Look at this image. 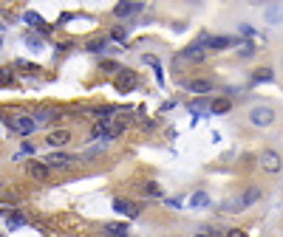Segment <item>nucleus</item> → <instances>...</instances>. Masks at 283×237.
Returning a JSON list of instances; mask_svg holds the SVG:
<instances>
[{"instance_id": "1", "label": "nucleus", "mask_w": 283, "mask_h": 237, "mask_svg": "<svg viewBox=\"0 0 283 237\" xmlns=\"http://www.w3.org/2000/svg\"><path fill=\"white\" fill-rule=\"evenodd\" d=\"M275 107H269V105H255L252 110H249V124L252 127H269V124H275Z\"/></svg>"}, {"instance_id": "2", "label": "nucleus", "mask_w": 283, "mask_h": 237, "mask_svg": "<svg viewBox=\"0 0 283 237\" xmlns=\"http://www.w3.org/2000/svg\"><path fill=\"white\" fill-rule=\"evenodd\" d=\"M260 167L266 169L269 175H278V172H283V156L278 153V150H263L260 153Z\"/></svg>"}, {"instance_id": "3", "label": "nucleus", "mask_w": 283, "mask_h": 237, "mask_svg": "<svg viewBox=\"0 0 283 237\" xmlns=\"http://www.w3.org/2000/svg\"><path fill=\"white\" fill-rule=\"evenodd\" d=\"M11 130L20 135H31L37 130V122H34V116H29V113H17V116H11Z\"/></svg>"}, {"instance_id": "4", "label": "nucleus", "mask_w": 283, "mask_h": 237, "mask_svg": "<svg viewBox=\"0 0 283 237\" xmlns=\"http://www.w3.org/2000/svg\"><path fill=\"white\" fill-rule=\"evenodd\" d=\"M113 209L119 214H127V217H139V214H142V203L125 201V198H113Z\"/></svg>"}, {"instance_id": "5", "label": "nucleus", "mask_w": 283, "mask_h": 237, "mask_svg": "<svg viewBox=\"0 0 283 237\" xmlns=\"http://www.w3.org/2000/svg\"><path fill=\"white\" fill-rule=\"evenodd\" d=\"M71 161H77V158H74V156H63V153H54V156L45 158L43 164L48 169H68V167H71Z\"/></svg>"}, {"instance_id": "6", "label": "nucleus", "mask_w": 283, "mask_h": 237, "mask_svg": "<svg viewBox=\"0 0 283 237\" xmlns=\"http://www.w3.org/2000/svg\"><path fill=\"white\" fill-rule=\"evenodd\" d=\"M198 43H201L207 51H224V48L232 45V40H229V37H201Z\"/></svg>"}, {"instance_id": "7", "label": "nucleus", "mask_w": 283, "mask_h": 237, "mask_svg": "<svg viewBox=\"0 0 283 237\" xmlns=\"http://www.w3.org/2000/svg\"><path fill=\"white\" fill-rule=\"evenodd\" d=\"M116 88H119V90H133L136 88V74H133V71L122 68V71H119V77H116Z\"/></svg>"}, {"instance_id": "8", "label": "nucleus", "mask_w": 283, "mask_h": 237, "mask_svg": "<svg viewBox=\"0 0 283 237\" xmlns=\"http://www.w3.org/2000/svg\"><path fill=\"white\" fill-rule=\"evenodd\" d=\"M45 141H48V147H65L71 141V130H65V127L63 130H51Z\"/></svg>"}, {"instance_id": "9", "label": "nucleus", "mask_w": 283, "mask_h": 237, "mask_svg": "<svg viewBox=\"0 0 283 237\" xmlns=\"http://www.w3.org/2000/svg\"><path fill=\"white\" fill-rule=\"evenodd\" d=\"M184 59H192V62H201L204 56H207V48H204L201 43H192V45H187V48H184Z\"/></svg>"}, {"instance_id": "10", "label": "nucleus", "mask_w": 283, "mask_h": 237, "mask_svg": "<svg viewBox=\"0 0 283 237\" xmlns=\"http://www.w3.org/2000/svg\"><path fill=\"white\" fill-rule=\"evenodd\" d=\"M145 9V3H119L116 9H113V14L116 17H133L136 11H142Z\"/></svg>"}, {"instance_id": "11", "label": "nucleus", "mask_w": 283, "mask_h": 237, "mask_svg": "<svg viewBox=\"0 0 283 237\" xmlns=\"http://www.w3.org/2000/svg\"><path fill=\"white\" fill-rule=\"evenodd\" d=\"M260 198H263V189H260V186H249V189L241 195V206L247 209V206H252V203H258Z\"/></svg>"}, {"instance_id": "12", "label": "nucleus", "mask_w": 283, "mask_h": 237, "mask_svg": "<svg viewBox=\"0 0 283 237\" xmlns=\"http://www.w3.org/2000/svg\"><path fill=\"white\" fill-rule=\"evenodd\" d=\"M215 85L210 82V79H192L190 82V93H198V96H204V93H210Z\"/></svg>"}, {"instance_id": "13", "label": "nucleus", "mask_w": 283, "mask_h": 237, "mask_svg": "<svg viewBox=\"0 0 283 237\" xmlns=\"http://www.w3.org/2000/svg\"><path fill=\"white\" fill-rule=\"evenodd\" d=\"M105 237H127V223H105Z\"/></svg>"}, {"instance_id": "14", "label": "nucleus", "mask_w": 283, "mask_h": 237, "mask_svg": "<svg viewBox=\"0 0 283 237\" xmlns=\"http://www.w3.org/2000/svg\"><path fill=\"white\" fill-rule=\"evenodd\" d=\"M190 206H192V209H207V206H210V195H207L204 189L192 192V195H190Z\"/></svg>"}, {"instance_id": "15", "label": "nucleus", "mask_w": 283, "mask_h": 237, "mask_svg": "<svg viewBox=\"0 0 283 237\" xmlns=\"http://www.w3.org/2000/svg\"><path fill=\"white\" fill-rule=\"evenodd\" d=\"M48 172H51V169L45 167L43 161H31V164H29V175H31V178H37V181L48 178Z\"/></svg>"}, {"instance_id": "16", "label": "nucleus", "mask_w": 283, "mask_h": 237, "mask_svg": "<svg viewBox=\"0 0 283 237\" xmlns=\"http://www.w3.org/2000/svg\"><path fill=\"white\" fill-rule=\"evenodd\" d=\"M34 116H37V119H34V122H37V127H40V124H51L54 119H60V113L51 110V107H43V110H37Z\"/></svg>"}, {"instance_id": "17", "label": "nucleus", "mask_w": 283, "mask_h": 237, "mask_svg": "<svg viewBox=\"0 0 283 237\" xmlns=\"http://www.w3.org/2000/svg\"><path fill=\"white\" fill-rule=\"evenodd\" d=\"M29 223V217L23 212H11L9 217H6V226H9V232H14V229H23V226Z\"/></svg>"}, {"instance_id": "18", "label": "nucleus", "mask_w": 283, "mask_h": 237, "mask_svg": "<svg viewBox=\"0 0 283 237\" xmlns=\"http://www.w3.org/2000/svg\"><path fill=\"white\" fill-rule=\"evenodd\" d=\"M142 195H147V198H161L164 192H161V186H158L156 181H147V184H142Z\"/></svg>"}, {"instance_id": "19", "label": "nucleus", "mask_w": 283, "mask_h": 237, "mask_svg": "<svg viewBox=\"0 0 283 237\" xmlns=\"http://www.w3.org/2000/svg\"><path fill=\"white\" fill-rule=\"evenodd\" d=\"M252 82H275V74H272V68H258L255 74H252Z\"/></svg>"}, {"instance_id": "20", "label": "nucleus", "mask_w": 283, "mask_h": 237, "mask_svg": "<svg viewBox=\"0 0 283 237\" xmlns=\"http://www.w3.org/2000/svg\"><path fill=\"white\" fill-rule=\"evenodd\" d=\"M266 20L269 23H281L283 20V3H275V6L266 9Z\"/></svg>"}, {"instance_id": "21", "label": "nucleus", "mask_w": 283, "mask_h": 237, "mask_svg": "<svg viewBox=\"0 0 283 237\" xmlns=\"http://www.w3.org/2000/svg\"><path fill=\"white\" fill-rule=\"evenodd\" d=\"M105 48H108V40H105V37H96V40H91L88 43L91 54H105Z\"/></svg>"}, {"instance_id": "22", "label": "nucleus", "mask_w": 283, "mask_h": 237, "mask_svg": "<svg viewBox=\"0 0 283 237\" xmlns=\"http://www.w3.org/2000/svg\"><path fill=\"white\" fill-rule=\"evenodd\" d=\"M229 107H232V102L229 99H215L213 105H210V113H226Z\"/></svg>"}, {"instance_id": "23", "label": "nucleus", "mask_w": 283, "mask_h": 237, "mask_svg": "<svg viewBox=\"0 0 283 237\" xmlns=\"http://www.w3.org/2000/svg\"><path fill=\"white\" fill-rule=\"evenodd\" d=\"M26 45H29V48H31V51H43V40H40V37H37V34H26Z\"/></svg>"}, {"instance_id": "24", "label": "nucleus", "mask_w": 283, "mask_h": 237, "mask_svg": "<svg viewBox=\"0 0 283 237\" xmlns=\"http://www.w3.org/2000/svg\"><path fill=\"white\" fill-rule=\"evenodd\" d=\"M221 209H224V212H241L244 206H241V198H229V201H224Z\"/></svg>"}, {"instance_id": "25", "label": "nucleus", "mask_w": 283, "mask_h": 237, "mask_svg": "<svg viewBox=\"0 0 283 237\" xmlns=\"http://www.w3.org/2000/svg\"><path fill=\"white\" fill-rule=\"evenodd\" d=\"M26 23L37 26V31H40V28L45 26V23H43V17H40V14H34V11H26Z\"/></svg>"}, {"instance_id": "26", "label": "nucleus", "mask_w": 283, "mask_h": 237, "mask_svg": "<svg viewBox=\"0 0 283 237\" xmlns=\"http://www.w3.org/2000/svg\"><path fill=\"white\" fill-rule=\"evenodd\" d=\"M238 54L244 56V59H249V56H255V45H252V43H244L241 48H238Z\"/></svg>"}, {"instance_id": "27", "label": "nucleus", "mask_w": 283, "mask_h": 237, "mask_svg": "<svg viewBox=\"0 0 283 237\" xmlns=\"http://www.w3.org/2000/svg\"><path fill=\"white\" fill-rule=\"evenodd\" d=\"M11 82H14V74L9 68H0V85H11Z\"/></svg>"}, {"instance_id": "28", "label": "nucleus", "mask_w": 283, "mask_h": 237, "mask_svg": "<svg viewBox=\"0 0 283 237\" xmlns=\"http://www.w3.org/2000/svg\"><path fill=\"white\" fill-rule=\"evenodd\" d=\"M102 68H105L108 74H119V71H122V68H119V62H113V59H105V62H102Z\"/></svg>"}, {"instance_id": "29", "label": "nucleus", "mask_w": 283, "mask_h": 237, "mask_svg": "<svg viewBox=\"0 0 283 237\" xmlns=\"http://www.w3.org/2000/svg\"><path fill=\"white\" fill-rule=\"evenodd\" d=\"M111 37L116 40V43H125V40H127V28H113Z\"/></svg>"}, {"instance_id": "30", "label": "nucleus", "mask_w": 283, "mask_h": 237, "mask_svg": "<svg viewBox=\"0 0 283 237\" xmlns=\"http://www.w3.org/2000/svg\"><path fill=\"white\" fill-rule=\"evenodd\" d=\"M14 65H17V68H23L26 74H34V71H40V68H37V65H31V62H23V59H17Z\"/></svg>"}, {"instance_id": "31", "label": "nucleus", "mask_w": 283, "mask_h": 237, "mask_svg": "<svg viewBox=\"0 0 283 237\" xmlns=\"http://www.w3.org/2000/svg\"><path fill=\"white\" fill-rule=\"evenodd\" d=\"M241 31L247 34V37H255V34H258L255 28H252V26H249V23H244V26H241Z\"/></svg>"}, {"instance_id": "32", "label": "nucleus", "mask_w": 283, "mask_h": 237, "mask_svg": "<svg viewBox=\"0 0 283 237\" xmlns=\"http://www.w3.org/2000/svg\"><path fill=\"white\" fill-rule=\"evenodd\" d=\"M164 203H167L170 209H181V206H179V198H164Z\"/></svg>"}, {"instance_id": "33", "label": "nucleus", "mask_w": 283, "mask_h": 237, "mask_svg": "<svg viewBox=\"0 0 283 237\" xmlns=\"http://www.w3.org/2000/svg\"><path fill=\"white\" fill-rule=\"evenodd\" d=\"M23 153H29V156H34V153H37V147H34V144H29V141H26V144H23Z\"/></svg>"}, {"instance_id": "34", "label": "nucleus", "mask_w": 283, "mask_h": 237, "mask_svg": "<svg viewBox=\"0 0 283 237\" xmlns=\"http://www.w3.org/2000/svg\"><path fill=\"white\" fill-rule=\"evenodd\" d=\"M226 237H247V235H244L241 229H229V232H226Z\"/></svg>"}, {"instance_id": "35", "label": "nucleus", "mask_w": 283, "mask_h": 237, "mask_svg": "<svg viewBox=\"0 0 283 237\" xmlns=\"http://www.w3.org/2000/svg\"><path fill=\"white\" fill-rule=\"evenodd\" d=\"M68 48H71V43H57V51H60V54H65Z\"/></svg>"}, {"instance_id": "36", "label": "nucleus", "mask_w": 283, "mask_h": 237, "mask_svg": "<svg viewBox=\"0 0 283 237\" xmlns=\"http://www.w3.org/2000/svg\"><path fill=\"white\" fill-rule=\"evenodd\" d=\"M3 31H6V26H3V23H0V34H3Z\"/></svg>"}, {"instance_id": "37", "label": "nucleus", "mask_w": 283, "mask_h": 237, "mask_svg": "<svg viewBox=\"0 0 283 237\" xmlns=\"http://www.w3.org/2000/svg\"><path fill=\"white\" fill-rule=\"evenodd\" d=\"M0 48H3V37H0Z\"/></svg>"}, {"instance_id": "38", "label": "nucleus", "mask_w": 283, "mask_h": 237, "mask_svg": "<svg viewBox=\"0 0 283 237\" xmlns=\"http://www.w3.org/2000/svg\"><path fill=\"white\" fill-rule=\"evenodd\" d=\"M281 65H283V56H281Z\"/></svg>"}, {"instance_id": "39", "label": "nucleus", "mask_w": 283, "mask_h": 237, "mask_svg": "<svg viewBox=\"0 0 283 237\" xmlns=\"http://www.w3.org/2000/svg\"><path fill=\"white\" fill-rule=\"evenodd\" d=\"M198 237H204V235H198Z\"/></svg>"}]
</instances>
